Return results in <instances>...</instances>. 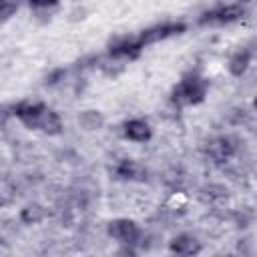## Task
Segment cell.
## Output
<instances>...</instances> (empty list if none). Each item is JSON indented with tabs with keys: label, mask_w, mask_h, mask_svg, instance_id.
<instances>
[{
	"label": "cell",
	"mask_w": 257,
	"mask_h": 257,
	"mask_svg": "<svg viewBox=\"0 0 257 257\" xmlns=\"http://www.w3.org/2000/svg\"><path fill=\"white\" fill-rule=\"evenodd\" d=\"M143 52V44L139 42L137 34H120L108 40L106 54L112 60H137Z\"/></svg>",
	"instance_id": "obj_4"
},
{
	"label": "cell",
	"mask_w": 257,
	"mask_h": 257,
	"mask_svg": "<svg viewBox=\"0 0 257 257\" xmlns=\"http://www.w3.org/2000/svg\"><path fill=\"white\" fill-rule=\"evenodd\" d=\"M28 8L36 20H50L52 14L60 8V4L58 2H30Z\"/></svg>",
	"instance_id": "obj_12"
},
{
	"label": "cell",
	"mask_w": 257,
	"mask_h": 257,
	"mask_svg": "<svg viewBox=\"0 0 257 257\" xmlns=\"http://www.w3.org/2000/svg\"><path fill=\"white\" fill-rule=\"evenodd\" d=\"M169 249L177 257H195V255L201 253L203 245H201V241L195 235H191V233H179V235H175L169 241Z\"/></svg>",
	"instance_id": "obj_7"
},
{
	"label": "cell",
	"mask_w": 257,
	"mask_h": 257,
	"mask_svg": "<svg viewBox=\"0 0 257 257\" xmlns=\"http://www.w3.org/2000/svg\"><path fill=\"white\" fill-rule=\"evenodd\" d=\"M247 8L243 4H215L209 10L201 12L197 22L201 26H225V24H233L241 20Z\"/></svg>",
	"instance_id": "obj_2"
},
{
	"label": "cell",
	"mask_w": 257,
	"mask_h": 257,
	"mask_svg": "<svg viewBox=\"0 0 257 257\" xmlns=\"http://www.w3.org/2000/svg\"><path fill=\"white\" fill-rule=\"evenodd\" d=\"M251 60H253V52L245 46V48L235 50V52L229 56L227 68H229V72H231L233 76H241V74H245V72H247V68H249Z\"/></svg>",
	"instance_id": "obj_11"
},
{
	"label": "cell",
	"mask_w": 257,
	"mask_h": 257,
	"mask_svg": "<svg viewBox=\"0 0 257 257\" xmlns=\"http://www.w3.org/2000/svg\"><path fill=\"white\" fill-rule=\"evenodd\" d=\"M20 217H22L24 223L30 225V223H38V221L44 217V211H42V207H38V205H28L26 209H22Z\"/></svg>",
	"instance_id": "obj_15"
},
{
	"label": "cell",
	"mask_w": 257,
	"mask_h": 257,
	"mask_svg": "<svg viewBox=\"0 0 257 257\" xmlns=\"http://www.w3.org/2000/svg\"><path fill=\"white\" fill-rule=\"evenodd\" d=\"M116 177L122 181H145L147 179V171L133 159H122L116 169H114Z\"/></svg>",
	"instance_id": "obj_10"
},
{
	"label": "cell",
	"mask_w": 257,
	"mask_h": 257,
	"mask_svg": "<svg viewBox=\"0 0 257 257\" xmlns=\"http://www.w3.org/2000/svg\"><path fill=\"white\" fill-rule=\"evenodd\" d=\"M116 257H135V251H133V247H126V245H122V247L118 249Z\"/></svg>",
	"instance_id": "obj_17"
},
{
	"label": "cell",
	"mask_w": 257,
	"mask_h": 257,
	"mask_svg": "<svg viewBox=\"0 0 257 257\" xmlns=\"http://www.w3.org/2000/svg\"><path fill=\"white\" fill-rule=\"evenodd\" d=\"M16 10H18V4H16V2H2V6H0V16H2V20L6 22L10 16L16 14Z\"/></svg>",
	"instance_id": "obj_16"
},
{
	"label": "cell",
	"mask_w": 257,
	"mask_h": 257,
	"mask_svg": "<svg viewBox=\"0 0 257 257\" xmlns=\"http://www.w3.org/2000/svg\"><path fill=\"white\" fill-rule=\"evenodd\" d=\"M78 120H80V124H82L84 128H88V131L100 128L102 122H104V118H102V114H100L98 110H84V112L78 116Z\"/></svg>",
	"instance_id": "obj_14"
},
{
	"label": "cell",
	"mask_w": 257,
	"mask_h": 257,
	"mask_svg": "<svg viewBox=\"0 0 257 257\" xmlns=\"http://www.w3.org/2000/svg\"><path fill=\"white\" fill-rule=\"evenodd\" d=\"M253 106H255V108H257V96H255V100H253Z\"/></svg>",
	"instance_id": "obj_18"
},
{
	"label": "cell",
	"mask_w": 257,
	"mask_h": 257,
	"mask_svg": "<svg viewBox=\"0 0 257 257\" xmlns=\"http://www.w3.org/2000/svg\"><path fill=\"white\" fill-rule=\"evenodd\" d=\"M106 233H108L114 241H118L120 245L133 247V245L141 239L143 229H141V225H139L137 221L126 219V217H118V219L108 221V225H106Z\"/></svg>",
	"instance_id": "obj_6"
},
{
	"label": "cell",
	"mask_w": 257,
	"mask_h": 257,
	"mask_svg": "<svg viewBox=\"0 0 257 257\" xmlns=\"http://www.w3.org/2000/svg\"><path fill=\"white\" fill-rule=\"evenodd\" d=\"M237 141L233 137H215L207 143V153L215 161H227L237 153Z\"/></svg>",
	"instance_id": "obj_8"
},
{
	"label": "cell",
	"mask_w": 257,
	"mask_h": 257,
	"mask_svg": "<svg viewBox=\"0 0 257 257\" xmlns=\"http://www.w3.org/2000/svg\"><path fill=\"white\" fill-rule=\"evenodd\" d=\"M40 131H42L44 135H50V137L60 135V133H62V118H60V114L50 108V110L46 112L42 124H40Z\"/></svg>",
	"instance_id": "obj_13"
},
{
	"label": "cell",
	"mask_w": 257,
	"mask_h": 257,
	"mask_svg": "<svg viewBox=\"0 0 257 257\" xmlns=\"http://www.w3.org/2000/svg\"><path fill=\"white\" fill-rule=\"evenodd\" d=\"M207 90H209V82L205 80V76L199 74L197 70H189L173 86L171 102L177 106H195L205 100Z\"/></svg>",
	"instance_id": "obj_1"
},
{
	"label": "cell",
	"mask_w": 257,
	"mask_h": 257,
	"mask_svg": "<svg viewBox=\"0 0 257 257\" xmlns=\"http://www.w3.org/2000/svg\"><path fill=\"white\" fill-rule=\"evenodd\" d=\"M122 137L133 143H147L153 137V128L143 118H131L122 124Z\"/></svg>",
	"instance_id": "obj_9"
},
{
	"label": "cell",
	"mask_w": 257,
	"mask_h": 257,
	"mask_svg": "<svg viewBox=\"0 0 257 257\" xmlns=\"http://www.w3.org/2000/svg\"><path fill=\"white\" fill-rule=\"evenodd\" d=\"M50 108L44 104V102H40V100H20L18 104H14L12 106V112H14V116L26 126V128H34V131H40V124H42V120H44V116H46V112H48Z\"/></svg>",
	"instance_id": "obj_5"
},
{
	"label": "cell",
	"mask_w": 257,
	"mask_h": 257,
	"mask_svg": "<svg viewBox=\"0 0 257 257\" xmlns=\"http://www.w3.org/2000/svg\"><path fill=\"white\" fill-rule=\"evenodd\" d=\"M187 30V24L181 22V20H167V22H159V24H153L145 30H141L137 34L139 42L145 46H151L155 42H161V40H167V38H173V36H179Z\"/></svg>",
	"instance_id": "obj_3"
}]
</instances>
